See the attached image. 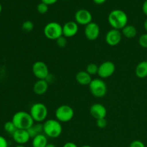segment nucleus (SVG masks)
<instances>
[{
	"label": "nucleus",
	"mask_w": 147,
	"mask_h": 147,
	"mask_svg": "<svg viewBox=\"0 0 147 147\" xmlns=\"http://www.w3.org/2000/svg\"><path fill=\"white\" fill-rule=\"evenodd\" d=\"M108 21L112 28L121 30L127 25L129 18L123 10L114 9L109 13Z\"/></svg>",
	"instance_id": "obj_1"
},
{
	"label": "nucleus",
	"mask_w": 147,
	"mask_h": 147,
	"mask_svg": "<svg viewBox=\"0 0 147 147\" xmlns=\"http://www.w3.org/2000/svg\"><path fill=\"white\" fill-rule=\"evenodd\" d=\"M86 71L91 76L98 74V65H97L96 63H90L86 67Z\"/></svg>",
	"instance_id": "obj_22"
},
{
	"label": "nucleus",
	"mask_w": 147,
	"mask_h": 147,
	"mask_svg": "<svg viewBox=\"0 0 147 147\" xmlns=\"http://www.w3.org/2000/svg\"><path fill=\"white\" fill-rule=\"evenodd\" d=\"M37 11L39 14H45L48 11V5H47V4L43 2L39 3L37 6Z\"/></svg>",
	"instance_id": "obj_25"
},
{
	"label": "nucleus",
	"mask_w": 147,
	"mask_h": 147,
	"mask_svg": "<svg viewBox=\"0 0 147 147\" xmlns=\"http://www.w3.org/2000/svg\"><path fill=\"white\" fill-rule=\"evenodd\" d=\"M121 33L122 35H123L126 38H134L137 34V30L134 26L127 24L126 27L122 29Z\"/></svg>",
	"instance_id": "obj_20"
},
{
	"label": "nucleus",
	"mask_w": 147,
	"mask_h": 147,
	"mask_svg": "<svg viewBox=\"0 0 147 147\" xmlns=\"http://www.w3.org/2000/svg\"><path fill=\"white\" fill-rule=\"evenodd\" d=\"M90 114L93 118L98 120L100 119H104L107 115L106 108L100 103H95L90 108Z\"/></svg>",
	"instance_id": "obj_13"
},
{
	"label": "nucleus",
	"mask_w": 147,
	"mask_h": 147,
	"mask_svg": "<svg viewBox=\"0 0 147 147\" xmlns=\"http://www.w3.org/2000/svg\"><path fill=\"white\" fill-rule=\"evenodd\" d=\"M100 27L96 22H92L85 27V36L90 41H94V40H97L100 35Z\"/></svg>",
	"instance_id": "obj_11"
},
{
	"label": "nucleus",
	"mask_w": 147,
	"mask_h": 147,
	"mask_svg": "<svg viewBox=\"0 0 147 147\" xmlns=\"http://www.w3.org/2000/svg\"><path fill=\"white\" fill-rule=\"evenodd\" d=\"M45 147H56V146L55 144H49L48 143Z\"/></svg>",
	"instance_id": "obj_36"
},
{
	"label": "nucleus",
	"mask_w": 147,
	"mask_h": 147,
	"mask_svg": "<svg viewBox=\"0 0 147 147\" xmlns=\"http://www.w3.org/2000/svg\"><path fill=\"white\" fill-rule=\"evenodd\" d=\"M93 2L96 4H103L106 2L107 0H93Z\"/></svg>",
	"instance_id": "obj_34"
},
{
	"label": "nucleus",
	"mask_w": 147,
	"mask_h": 147,
	"mask_svg": "<svg viewBox=\"0 0 147 147\" xmlns=\"http://www.w3.org/2000/svg\"><path fill=\"white\" fill-rule=\"evenodd\" d=\"M34 23L30 20H27L23 22L22 25V30L24 32H30L34 29Z\"/></svg>",
	"instance_id": "obj_24"
},
{
	"label": "nucleus",
	"mask_w": 147,
	"mask_h": 147,
	"mask_svg": "<svg viewBox=\"0 0 147 147\" xmlns=\"http://www.w3.org/2000/svg\"><path fill=\"white\" fill-rule=\"evenodd\" d=\"M139 43L143 48H147V33L140 36L139 39Z\"/></svg>",
	"instance_id": "obj_27"
},
{
	"label": "nucleus",
	"mask_w": 147,
	"mask_h": 147,
	"mask_svg": "<svg viewBox=\"0 0 147 147\" xmlns=\"http://www.w3.org/2000/svg\"><path fill=\"white\" fill-rule=\"evenodd\" d=\"M43 32L47 39L56 40L63 35V26L58 22H51L45 26Z\"/></svg>",
	"instance_id": "obj_5"
},
{
	"label": "nucleus",
	"mask_w": 147,
	"mask_h": 147,
	"mask_svg": "<svg viewBox=\"0 0 147 147\" xmlns=\"http://www.w3.org/2000/svg\"><path fill=\"white\" fill-rule=\"evenodd\" d=\"M43 133L51 139L58 138L63 133L61 123L57 119H48L43 123Z\"/></svg>",
	"instance_id": "obj_3"
},
{
	"label": "nucleus",
	"mask_w": 147,
	"mask_h": 147,
	"mask_svg": "<svg viewBox=\"0 0 147 147\" xmlns=\"http://www.w3.org/2000/svg\"><path fill=\"white\" fill-rule=\"evenodd\" d=\"M146 63H147V60H146Z\"/></svg>",
	"instance_id": "obj_41"
},
{
	"label": "nucleus",
	"mask_w": 147,
	"mask_h": 147,
	"mask_svg": "<svg viewBox=\"0 0 147 147\" xmlns=\"http://www.w3.org/2000/svg\"><path fill=\"white\" fill-rule=\"evenodd\" d=\"M56 44L60 48H64L66 47L67 44V37H65V36L62 35L61 37H60L59 38H57L56 40Z\"/></svg>",
	"instance_id": "obj_26"
},
{
	"label": "nucleus",
	"mask_w": 147,
	"mask_h": 147,
	"mask_svg": "<svg viewBox=\"0 0 147 147\" xmlns=\"http://www.w3.org/2000/svg\"><path fill=\"white\" fill-rule=\"evenodd\" d=\"M49 83L46 80H37L33 86V91L38 96L45 94L48 90Z\"/></svg>",
	"instance_id": "obj_16"
},
{
	"label": "nucleus",
	"mask_w": 147,
	"mask_h": 147,
	"mask_svg": "<svg viewBox=\"0 0 147 147\" xmlns=\"http://www.w3.org/2000/svg\"><path fill=\"white\" fill-rule=\"evenodd\" d=\"M1 11H2V6H1V3H0V14H1Z\"/></svg>",
	"instance_id": "obj_38"
},
{
	"label": "nucleus",
	"mask_w": 147,
	"mask_h": 147,
	"mask_svg": "<svg viewBox=\"0 0 147 147\" xmlns=\"http://www.w3.org/2000/svg\"><path fill=\"white\" fill-rule=\"evenodd\" d=\"M64 1H69V0H64Z\"/></svg>",
	"instance_id": "obj_40"
},
{
	"label": "nucleus",
	"mask_w": 147,
	"mask_h": 147,
	"mask_svg": "<svg viewBox=\"0 0 147 147\" xmlns=\"http://www.w3.org/2000/svg\"><path fill=\"white\" fill-rule=\"evenodd\" d=\"M48 144L47 136L44 134H40L34 137L32 141V147H45Z\"/></svg>",
	"instance_id": "obj_18"
},
{
	"label": "nucleus",
	"mask_w": 147,
	"mask_h": 147,
	"mask_svg": "<svg viewBox=\"0 0 147 147\" xmlns=\"http://www.w3.org/2000/svg\"><path fill=\"white\" fill-rule=\"evenodd\" d=\"M122 39V33L120 30L111 29L106 34L105 40L109 45L116 46L121 42Z\"/></svg>",
	"instance_id": "obj_12"
},
{
	"label": "nucleus",
	"mask_w": 147,
	"mask_h": 147,
	"mask_svg": "<svg viewBox=\"0 0 147 147\" xmlns=\"http://www.w3.org/2000/svg\"><path fill=\"white\" fill-rule=\"evenodd\" d=\"M81 147H93V146H89V145H84V146H82Z\"/></svg>",
	"instance_id": "obj_39"
},
{
	"label": "nucleus",
	"mask_w": 147,
	"mask_h": 147,
	"mask_svg": "<svg viewBox=\"0 0 147 147\" xmlns=\"http://www.w3.org/2000/svg\"><path fill=\"white\" fill-rule=\"evenodd\" d=\"M107 124H108V121L106 119V118L96 120V125H97L98 127L100 128V129H104V128L106 127Z\"/></svg>",
	"instance_id": "obj_28"
},
{
	"label": "nucleus",
	"mask_w": 147,
	"mask_h": 147,
	"mask_svg": "<svg viewBox=\"0 0 147 147\" xmlns=\"http://www.w3.org/2000/svg\"><path fill=\"white\" fill-rule=\"evenodd\" d=\"M12 139L17 144L24 145L31 139L27 130L17 129L12 134Z\"/></svg>",
	"instance_id": "obj_15"
},
{
	"label": "nucleus",
	"mask_w": 147,
	"mask_h": 147,
	"mask_svg": "<svg viewBox=\"0 0 147 147\" xmlns=\"http://www.w3.org/2000/svg\"><path fill=\"white\" fill-rule=\"evenodd\" d=\"M75 20L78 25L80 24V25L86 26L92 22L93 16L88 10L81 9L78 10L75 14Z\"/></svg>",
	"instance_id": "obj_10"
},
{
	"label": "nucleus",
	"mask_w": 147,
	"mask_h": 147,
	"mask_svg": "<svg viewBox=\"0 0 147 147\" xmlns=\"http://www.w3.org/2000/svg\"><path fill=\"white\" fill-rule=\"evenodd\" d=\"M116 66L111 61H105L98 66V75L101 78H108L114 74Z\"/></svg>",
	"instance_id": "obj_9"
},
{
	"label": "nucleus",
	"mask_w": 147,
	"mask_h": 147,
	"mask_svg": "<svg viewBox=\"0 0 147 147\" xmlns=\"http://www.w3.org/2000/svg\"><path fill=\"white\" fill-rule=\"evenodd\" d=\"M144 27L145 30H146V33H147V19L144 21Z\"/></svg>",
	"instance_id": "obj_35"
},
{
	"label": "nucleus",
	"mask_w": 147,
	"mask_h": 147,
	"mask_svg": "<svg viewBox=\"0 0 147 147\" xmlns=\"http://www.w3.org/2000/svg\"><path fill=\"white\" fill-rule=\"evenodd\" d=\"M58 0H41V2L45 3L47 5H53V4H55Z\"/></svg>",
	"instance_id": "obj_31"
},
{
	"label": "nucleus",
	"mask_w": 147,
	"mask_h": 147,
	"mask_svg": "<svg viewBox=\"0 0 147 147\" xmlns=\"http://www.w3.org/2000/svg\"><path fill=\"white\" fill-rule=\"evenodd\" d=\"M88 86L91 94L96 98H100L104 97L107 93L106 83L100 78L93 79Z\"/></svg>",
	"instance_id": "obj_6"
},
{
	"label": "nucleus",
	"mask_w": 147,
	"mask_h": 147,
	"mask_svg": "<svg viewBox=\"0 0 147 147\" xmlns=\"http://www.w3.org/2000/svg\"><path fill=\"white\" fill-rule=\"evenodd\" d=\"M0 147H8V142L7 139L2 136H0Z\"/></svg>",
	"instance_id": "obj_30"
},
{
	"label": "nucleus",
	"mask_w": 147,
	"mask_h": 147,
	"mask_svg": "<svg viewBox=\"0 0 147 147\" xmlns=\"http://www.w3.org/2000/svg\"><path fill=\"white\" fill-rule=\"evenodd\" d=\"M142 11H143L144 14L147 16V0H145L144 2L143 3V5H142Z\"/></svg>",
	"instance_id": "obj_33"
},
{
	"label": "nucleus",
	"mask_w": 147,
	"mask_h": 147,
	"mask_svg": "<svg viewBox=\"0 0 147 147\" xmlns=\"http://www.w3.org/2000/svg\"><path fill=\"white\" fill-rule=\"evenodd\" d=\"M15 147H25L24 146V145H22V144H17V146Z\"/></svg>",
	"instance_id": "obj_37"
},
{
	"label": "nucleus",
	"mask_w": 147,
	"mask_h": 147,
	"mask_svg": "<svg viewBox=\"0 0 147 147\" xmlns=\"http://www.w3.org/2000/svg\"><path fill=\"white\" fill-rule=\"evenodd\" d=\"M135 74L139 78L147 77V63L146 61L140 62L135 69Z\"/></svg>",
	"instance_id": "obj_19"
},
{
	"label": "nucleus",
	"mask_w": 147,
	"mask_h": 147,
	"mask_svg": "<svg viewBox=\"0 0 147 147\" xmlns=\"http://www.w3.org/2000/svg\"><path fill=\"white\" fill-rule=\"evenodd\" d=\"M32 73L38 80H46L50 75L48 66L42 61H36L32 67Z\"/></svg>",
	"instance_id": "obj_8"
},
{
	"label": "nucleus",
	"mask_w": 147,
	"mask_h": 147,
	"mask_svg": "<svg viewBox=\"0 0 147 147\" xmlns=\"http://www.w3.org/2000/svg\"><path fill=\"white\" fill-rule=\"evenodd\" d=\"M30 115L37 123H42L46 120L48 115V109L42 103H36L30 109Z\"/></svg>",
	"instance_id": "obj_4"
},
{
	"label": "nucleus",
	"mask_w": 147,
	"mask_h": 147,
	"mask_svg": "<svg viewBox=\"0 0 147 147\" xmlns=\"http://www.w3.org/2000/svg\"><path fill=\"white\" fill-rule=\"evenodd\" d=\"M55 117L60 123H67L70 121L74 117V110L68 105H62L55 111Z\"/></svg>",
	"instance_id": "obj_7"
},
{
	"label": "nucleus",
	"mask_w": 147,
	"mask_h": 147,
	"mask_svg": "<svg viewBox=\"0 0 147 147\" xmlns=\"http://www.w3.org/2000/svg\"><path fill=\"white\" fill-rule=\"evenodd\" d=\"M78 32V24L76 21H69L63 26V35L67 38L74 37Z\"/></svg>",
	"instance_id": "obj_14"
},
{
	"label": "nucleus",
	"mask_w": 147,
	"mask_h": 147,
	"mask_svg": "<svg viewBox=\"0 0 147 147\" xmlns=\"http://www.w3.org/2000/svg\"><path fill=\"white\" fill-rule=\"evenodd\" d=\"M76 80L79 84L82 86H89L90 82L92 81V78L90 74L86 71H80L76 74Z\"/></svg>",
	"instance_id": "obj_17"
},
{
	"label": "nucleus",
	"mask_w": 147,
	"mask_h": 147,
	"mask_svg": "<svg viewBox=\"0 0 147 147\" xmlns=\"http://www.w3.org/2000/svg\"><path fill=\"white\" fill-rule=\"evenodd\" d=\"M4 129L5 130L6 132H7L8 134L12 135L14 134V132L17 130V128H16L15 125L11 121H7L4 125Z\"/></svg>",
	"instance_id": "obj_23"
},
{
	"label": "nucleus",
	"mask_w": 147,
	"mask_h": 147,
	"mask_svg": "<svg viewBox=\"0 0 147 147\" xmlns=\"http://www.w3.org/2000/svg\"><path fill=\"white\" fill-rule=\"evenodd\" d=\"M63 147H78L77 146V144L73 142H66L64 145H63Z\"/></svg>",
	"instance_id": "obj_32"
},
{
	"label": "nucleus",
	"mask_w": 147,
	"mask_h": 147,
	"mask_svg": "<svg viewBox=\"0 0 147 147\" xmlns=\"http://www.w3.org/2000/svg\"><path fill=\"white\" fill-rule=\"evenodd\" d=\"M129 147H146V146H145V144L142 142V141L135 140V141H133V142L130 144Z\"/></svg>",
	"instance_id": "obj_29"
},
{
	"label": "nucleus",
	"mask_w": 147,
	"mask_h": 147,
	"mask_svg": "<svg viewBox=\"0 0 147 147\" xmlns=\"http://www.w3.org/2000/svg\"><path fill=\"white\" fill-rule=\"evenodd\" d=\"M27 131L30 134V138L33 139L37 135L43 133V124H42L41 123H37L35 124L34 123L33 126H32L30 129H27Z\"/></svg>",
	"instance_id": "obj_21"
},
{
	"label": "nucleus",
	"mask_w": 147,
	"mask_h": 147,
	"mask_svg": "<svg viewBox=\"0 0 147 147\" xmlns=\"http://www.w3.org/2000/svg\"><path fill=\"white\" fill-rule=\"evenodd\" d=\"M11 121L17 129L27 130L34 125V121L30 113L26 111H18L13 116Z\"/></svg>",
	"instance_id": "obj_2"
}]
</instances>
